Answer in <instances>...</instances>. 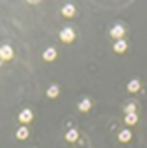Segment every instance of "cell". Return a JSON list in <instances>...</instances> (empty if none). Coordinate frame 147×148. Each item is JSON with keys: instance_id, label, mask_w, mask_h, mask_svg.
I'll use <instances>...</instances> for the list:
<instances>
[{"instance_id": "cell-14", "label": "cell", "mask_w": 147, "mask_h": 148, "mask_svg": "<svg viewBox=\"0 0 147 148\" xmlns=\"http://www.w3.org/2000/svg\"><path fill=\"white\" fill-rule=\"evenodd\" d=\"M15 136H16V138H18V139H20V140L27 139V138H28V136H29L28 128H27V127H24V125H23V127H20V128L16 131Z\"/></svg>"}, {"instance_id": "cell-2", "label": "cell", "mask_w": 147, "mask_h": 148, "mask_svg": "<svg viewBox=\"0 0 147 148\" xmlns=\"http://www.w3.org/2000/svg\"><path fill=\"white\" fill-rule=\"evenodd\" d=\"M0 58L1 62H9L14 58V50L10 45H3L0 48Z\"/></svg>"}, {"instance_id": "cell-11", "label": "cell", "mask_w": 147, "mask_h": 148, "mask_svg": "<svg viewBox=\"0 0 147 148\" xmlns=\"http://www.w3.org/2000/svg\"><path fill=\"white\" fill-rule=\"evenodd\" d=\"M64 137H65V140H68V142L73 143V142H76V140L79 138V134H78V131H77V129L71 128L67 133H65Z\"/></svg>"}, {"instance_id": "cell-13", "label": "cell", "mask_w": 147, "mask_h": 148, "mask_svg": "<svg viewBox=\"0 0 147 148\" xmlns=\"http://www.w3.org/2000/svg\"><path fill=\"white\" fill-rule=\"evenodd\" d=\"M137 122H138V116L136 113L126 114V117H124V123L128 125H135Z\"/></svg>"}, {"instance_id": "cell-4", "label": "cell", "mask_w": 147, "mask_h": 148, "mask_svg": "<svg viewBox=\"0 0 147 148\" xmlns=\"http://www.w3.org/2000/svg\"><path fill=\"white\" fill-rule=\"evenodd\" d=\"M32 121H33V113H32V110L28 109V108L21 110L20 114H19V122H20V123L28 124V123H30Z\"/></svg>"}, {"instance_id": "cell-9", "label": "cell", "mask_w": 147, "mask_h": 148, "mask_svg": "<svg viewBox=\"0 0 147 148\" xmlns=\"http://www.w3.org/2000/svg\"><path fill=\"white\" fill-rule=\"evenodd\" d=\"M91 108H92V102H91V99H88V98H84L83 101H80L79 104H78V109L83 113L89 112Z\"/></svg>"}, {"instance_id": "cell-1", "label": "cell", "mask_w": 147, "mask_h": 148, "mask_svg": "<svg viewBox=\"0 0 147 148\" xmlns=\"http://www.w3.org/2000/svg\"><path fill=\"white\" fill-rule=\"evenodd\" d=\"M59 39H60V42H63L65 44H71L76 39V33L72 28H64L59 33Z\"/></svg>"}, {"instance_id": "cell-8", "label": "cell", "mask_w": 147, "mask_h": 148, "mask_svg": "<svg viewBox=\"0 0 147 148\" xmlns=\"http://www.w3.org/2000/svg\"><path fill=\"white\" fill-rule=\"evenodd\" d=\"M139 89H141V83H139L137 79H132V80L128 82L127 90L130 92V93H137Z\"/></svg>"}, {"instance_id": "cell-5", "label": "cell", "mask_w": 147, "mask_h": 148, "mask_svg": "<svg viewBox=\"0 0 147 148\" xmlns=\"http://www.w3.org/2000/svg\"><path fill=\"white\" fill-rule=\"evenodd\" d=\"M113 50L118 54H123L127 50V42L124 39H120L113 44Z\"/></svg>"}, {"instance_id": "cell-7", "label": "cell", "mask_w": 147, "mask_h": 148, "mask_svg": "<svg viewBox=\"0 0 147 148\" xmlns=\"http://www.w3.org/2000/svg\"><path fill=\"white\" fill-rule=\"evenodd\" d=\"M132 139V132L130 129H122L120 133H118V140L122 143H127Z\"/></svg>"}, {"instance_id": "cell-10", "label": "cell", "mask_w": 147, "mask_h": 148, "mask_svg": "<svg viewBox=\"0 0 147 148\" xmlns=\"http://www.w3.org/2000/svg\"><path fill=\"white\" fill-rule=\"evenodd\" d=\"M62 14H63L65 18H72V16H74V14H76V8H74V5H72V4L64 5L63 8H62Z\"/></svg>"}, {"instance_id": "cell-3", "label": "cell", "mask_w": 147, "mask_h": 148, "mask_svg": "<svg viewBox=\"0 0 147 148\" xmlns=\"http://www.w3.org/2000/svg\"><path fill=\"white\" fill-rule=\"evenodd\" d=\"M124 33H126V30H124V28L122 27V25L117 24V25H115V27H113V28L111 29L109 34H111V36H112L113 39L120 40V39H123Z\"/></svg>"}, {"instance_id": "cell-15", "label": "cell", "mask_w": 147, "mask_h": 148, "mask_svg": "<svg viewBox=\"0 0 147 148\" xmlns=\"http://www.w3.org/2000/svg\"><path fill=\"white\" fill-rule=\"evenodd\" d=\"M124 113L126 114H130V113H136V106L135 104H127L126 107H124Z\"/></svg>"}, {"instance_id": "cell-6", "label": "cell", "mask_w": 147, "mask_h": 148, "mask_svg": "<svg viewBox=\"0 0 147 148\" xmlns=\"http://www.w3.org/2000/svg\"><path fill=\"white\" fill-rule=\"evenodd\" d=\"M57 50L54 49V48H48V49L44 50L43 53V59L45 62H53L57 59Z\"/></svg>"}, {"instance_id": "cell-12", "label": "cell", "mask_w": 147, "mask_h": 148, "mask_svg": "<svg viewBox=\"0 0 147 148\" xmlns=\"http://www.w3.org/2000/svg\"><path fill=\"white\" fill-rule=\"evenodd\" d=\"M58 95H59V87H58L57 84H53V86H50L47 89V97L48 98L54 99V98H57Z\"/></svg>"}]
</instances>
